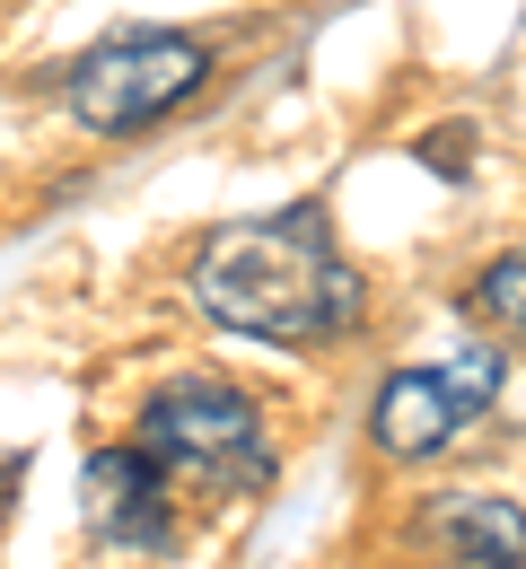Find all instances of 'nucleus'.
<instances>
[{
  "label": "nucleus",
  "mask_w": 526,
  "mask_h": 569,
  "mask_svg": "<svg viewBox=\"0 0 526 569\" xmlns=\"http://www.w3.org/2000/svg\"><path fill=\"white\" fill-rule=\"evenodd\" d=\"M211 71V53L193 44V36H176V27H132V36H106V44H88L62 79V97H71V114L88 132H141L158 114H176L193 88Z\"/></svg>",
  "instance_id": "nucleus-3"
},
{
  "label": "nucleus",
  "mask_w": 526,
  "mask_h": 569,
  "mask_svg": "<svg viewBox=\"0 0 526 569\" xmlns=\"http://www.w3.org/2000/svg\"><path fill=\"white\" fill-rule=\"evenodd\" d=\"M158 473L176 491H264L272 482V438H264V412L237 395V386H211V377H176L141 403V438Z\"/></svg>",
  "instance_id": "nucleus-2"
},
{
  "label": "nucleus",
  "mask_w": 526,
  "mask_h": 569,
  "mask_svg": "<svg viewBox=\"0 0 526 569\" xmlns=\"http://www.w3.org/2000/svg\"><path fill=\"white\" fill-rule=\"evenodd\" d=\"M88 526H97L115 552H167V543H176L167 473H158L141 447H106V456L88 465Z\"/></svg>",
  "instance_id": "nucleus-5"
},
{
  "label": "nucleus",
  "mask_w": 526,
  "mask_h": 569,
  "mask_svg": "<svg viewBox=\"0 0 526 569\" xmlns=\"http://www.w3.org/2000/svg\"><path fill=\"white\" fill-rule=\"evenodd\" d=\"M193 307L220 333L307 351V342H334L360 316V272L343 263L325 211L299 202V211H264V219L211 228L202 254H193Z\"/></svg>",
  "instance_id": "nucleus-1"
},
{
  "label": "nucleus",
  "mask_w": 526,
  "mask_h": 569,
  "mask_svg": "<svg viewBox=\"0 0 526 569\" xmlns=\"http://www.w3.org/2000/svg\"><path fill=\"white\" fill-rule=\"evenodd\" d=\"M474 316H492L500 333H526V246L500 254V263L474 281Z\"/></svg>",
  "instance_id": "nucleus-7"
},
{
  "label": "nucleus",
  "mask_w": 526,
  "mask_h": 569,
  "mask_svg": "<svg viewBox=\"0 0 526 569\" xmlns=\"http://www.w3.org/2000/svg\"><path fill=\"white\" fill-rule=\"evenodd\" d=\"M421 543L456 569H526V508L500 491H448L421 517Z\"/></svg>",
  "instance_id": "nucleus-6"
},
{
  "label": "nucleus",
  "mask_w": 526,
  "mask_h": 569,
  "mask_svg": "<svg viewBox=\"0 0 526 569\" xmlns=\"http://www.w3.org/2000/svg\"><path fill=\"white\" fill-rule=\"evenodd\" d=\"M492 395H500V351H492V342L456 351L448 368H395V377L377 386V403H369L377 456H395V465L439 456V447H448V438L474 421Z\"/></svg>",
  "instance_id": "nucleus-4"
}]
</instances>
